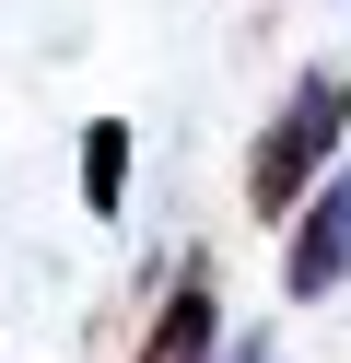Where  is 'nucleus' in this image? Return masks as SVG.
<instances>
[{
    "label": "nucleus",
    "mask_w": 351,
    "mask_h": 363,
    "mask_svg": "<svg viewBox=\"0 0 351 363\" xmlns=\"http://www.w3.org/2000/svg\"><path fill=\"white\" fill-rule=\"evenodd\" d=\"M293 211H304V235L281 246V281H293V305H304V293L351 281V176H340V188H316V199H293Z\"/></svg>",
    "instance_id": "obj_2"
},
{
    "label": "nucleus",
    "mask_w": 351,
    "mask_h": 363,
    "mask_svg": "<svg viewBox=\"0 0 351 363\" xmlns=\"http://www.w3.org/2000/svg\"><path fill=\"white\" fill-rule=\"evenodd\" d=\"M211 328H223V293H211V269H187L176 293H164L152 340H140V363H211Z\"/></svg>",
    "instance_id": "obj_3"
},
{
    "label": "nucleus",
    "mask_w": 351,
    "mask_h": 363,
    "mask_svg": "<svg viewBox=\"0 0 351 363\" xmlns=\"http://www.w3.org/2000/svg\"><path fill=\"white\" fill-rule=\"evenodd\" d=\"M117 188H129V141H117V118H106V129L82 141V199H94V211H117Z\"/></svg>",
    "instance_id": "obj_4"
},
{
    "label": "nucleus",
    "mask_w": 351,
    "mask_h": 363,
    "mask_svg": "<svg viewBox=\"0 0 351 363\" xmlns=\"http://www.w3.org/2000/svg\"><path fill=\"white\" fill-rule=\"evenodd\" d=\"M340 129H351V82H340V71H304L293 106H281V118L257 129V152H246V199H257V211H293L304 176L340 152Z\"/></svg>",
    "instance_id": "obj_1"
}]
</instances>
